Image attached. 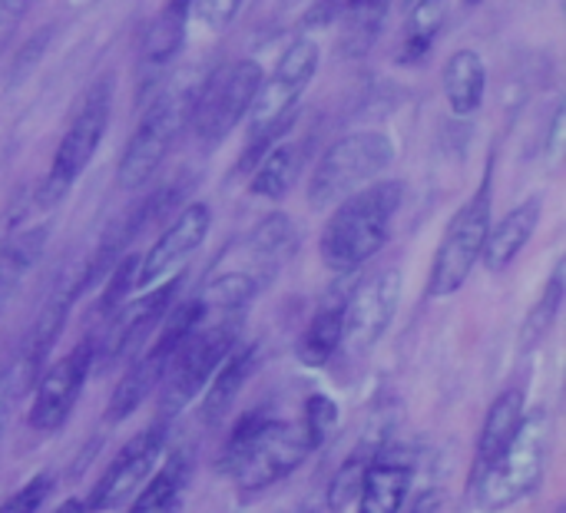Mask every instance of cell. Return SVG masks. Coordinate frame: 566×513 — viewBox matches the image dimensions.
Here are the masks:
<instances>
[{"mask_svg":"<svg viewBox=\"0 0 566 513\" xmlns=\"http://www.w3.org/2000/svg\"><path fill=\"white\" fill-rule=\"evenodd\" d=\"M405 202V182L401 179H378L348 199H342L318 239V255L328 272L352 275L365 262H371L395 226V216Z\"/></svg>","mask_w":566,"mask_h":513,"instance_id":"cell-1","label":"cell"},{"mask_svg":"<svg viewBox=\"0 0 566 513\" xmlns=\"http://www.w3.org/2000/svg\"><path fill=\"white\" fill-rule=\"evenodd\" d=\"M554 451V421L547 408L524 415L514 441L471 478V501L481 513H504L524 504L544 484L547 461Z\"/></svg>","mask_w":566,"mask_h":513,"instance_id":"cell-2","label":"cell"},{"mask_svg":"<svg viewBox=\"0 0 566 513\" xmlns=\"http://www.w3.org/2000/svg\"><path fill=\"white\" fill-rule=\"evenodd\" d=\"M395 156H398L395 139L381 129H358V133L342 136L338 143L325 149V156L312 169L308 192H305L308 206L315 212L335 209L352 192L378 182L385 169H391Z\"/></svg>","mask_w":566,"mask_h":513,"instance_id":"cell-3","label":"cell"},{"mask_svg":"<svg viewBox=\"0 0 566 513\" xmlns=\"http://www.w3.org/2000/svg\"><path fill=\"white\" fill-rule=\"evenodd\" d=\"M109 113H113V90H109V80H99L83 93L80 106L70 116L66 133L56 143L50 169H46V176L33 196L40 209H46V212L56 209L70 196V189L80 182V176L93 163L103 136L109 129Z\"/></svg>","mask_w":566,"mask_h":513,"instance_id":"cell-4","label":"cell"},{"mask_svg":"<svg viewBox=\"0 0 566 513\" xmlns=\"http://www.w3.org/2000/svg\"><path fill=\"white\" fill-rule=\"evenodd\" d=\"M494 176H491V166L478 186V192L451 216L441 242H438V252L431 259V272H428V299H451L458 295L474 265L481 262V252H484V242H488V232H491V212H494Z\"/></svg>","mask_w":566,"mask_h":513,"instance_id":"cell-5","label":"cell"},{"mask_svg":"<svg viewBox=\"0 0 566 513\" xmlns=\"http://www.w3.org/2000/svg\"><path fill=\"white\" fill-rule=\"evenodd\" d=\"M192 96H196V86H182V83H172V86H163L149 106L143 109L123 156H119V166H116V186L133 192V189H143L153 172L163 166V159L169 156L182 123L189 119V109H192Z\"/></svg>","mask_w":566,"mask_h":513,"instance_id":"cell-6","label":"cell"},{"mask_svg":"<svg viewBox=\"0 0 566 513\" xmlns=\"http://www.w3.org/2000/svg\"><path fill=\"white\" fill-rule=\"evenodd\" d=\"M242 342V315H226L216 322H202L172 355L166 378H163V418L172 421L182 415L209 385L216 368L226 362V355Z\"/></svg>","mask_w":566,"mask_h":513,"instance_id":"cell-7","label":"cell"},{"mask_svg":"<svg viewBox=\"0 0 566 513\" xmlns=\"http://www.w3.org/2000/svg\"><path fill=\"white\" fill-rule=\"evenodd\" d=\"M262 66L255 60H235L219 66L192 96L189 123L202 143H222L252 109L255 93L262 86Z\"/></svg>","mask_w":566,"mask_h":513,"instance_id":"cell-8","label":"cell"},{"mask_svg":"<svg viewBox=\"0 0 566 513\" xmlns=\"http://www.w3.org/2000/svg\"><path fill=\"white\" fill-rule=\"evenodd\" d=\"M312 451L315 448H312L302 421L269 418L259 428V435L252 438V444L245 448V454L239 458V464L229 471V478H232L239 498H255V494L275 488L279 481H285L289 474H295Z\"/></svg>","mask_w":566,"mask_h":513,"instance_id":"cell-9","label":"cell"},{"mask_svg":"<svg viewBox=\"0 0 566 513\" xmlns=\"http://www.w3.org/2000/svg\"><path fill=\"white\" fill-rule=\"evenodd\" d=\"M166 435H169V421H153L136 438H129L116 451V458L106 464V471L99 474V481L93 484V491L86 494L83 511L106 513L123 507V504H129L136 498V491L149 481V474L156 471V464L163 461Z\"/></svg>","mask_w":566,"mask_h":513,"instance_id":"cell-10","label":"cell"},{"mask_svg":"<svg viewBox=\"0 0 566 513\" xmlns=\"http://www.w3.org/2000/svg\"><path fill=\"white\" fill-rule=\"evenodd\" d=\"M318 63H322V46L318 40L312 36H295L275 70L269 76H262V86L255 93V103L249 109V129H259V126H272V123H282L285 116L298 113V100L305 96V90L312 86L315 73H318Z\"/></svg>","mask_w":566,"mask_h":513,"instance_id":"cell-11","label":"cell"},{"mask_svg":"<svg viewBox=\"0 0 566 513\" xmlns=\"http://www.w3.org/2000/svg\"><path fill=\"white\" fill-rule=\"evenodd\" d=\"M401 302V272L381 269L361 279L345 299V332L342 345L352 355H368L391 328Z\"/></svg>","mask_w":566,"mask_h":513,"instance_id":"cell-12","label":"cell"},{"mask_svg":"<svg viewBox=\"0 0 566 513\" xmlns=\"http://www.w3.org/2000/svg\"><path fill=\"white\" fill-rule=\"evenodd\" d=\"M93 365H96V342H80L60 362H53L46 371H40V381H36L33 401H30V415H27V425L36 435H53L66 425Z\"/></svg>","mask_w":566,"mask_h":513,"instance_id":"cell-13","label":"cell"},{"mask_svg":"<svg viewBox=\"0 0 566 513\" xmlns=\"http://www.w3.org/2000/svg\"><path fill=\"white\" fill-rule=\"evenodd\" d=\"M212 229V209L206 202H189L153 242V249L139 259L133 292H146L159 282H169L186 272L189 259L202 249Z\"/></svg>","mask_w":566,"mask_h":513,"instance_id":"cell-14","label":"cell"},{"mask_svg":"<svg viewBox=\"0 0 566 513\" xmlns=\"http://www.w3.org/2000/svg\"><path fill=\"white\" fill-rule=\"evenodd\" d=\"M179 285H182V275H176L169 282H159V285L146 289L139 299H133L129 305H123V308H116L109 315L113 325H109L103 345H96V355H99L103 368L119 365V362H133L143 352V345L156 335L159 322L172 308Z\"/></svg>","mask_w":566,"mask_h":513,"instance_id":"cell-15","label":"cell"},{"mask_svg":"<svg viewBox=\"0 0 566 513\" xmlns=\"http://www.w3.org/2000/svg\"><path fill=\"white\" fill-rule=\"evenodd\" d=\"M295 245H298V232H295L292 219L285 212H272L242 242V252H239L242 262L235 269L249 272L265 292L279 279V272L289 265V259L295 255Z\"/></svg>","mask_w":566,"mask_h":513,"instance_id":"cell-16","label":"cell"},{"mask_svg":"<svg viewBox=\"0 0 566 513\" xmlns=\"http://www.w3.org/2000/svg\"><path fill=\"white\" fill-rule=\"evenodd\" d=\"M411 491V464L405 451L378 448L365 471L355 507L358 513H401Z\"/></svg>","mask_w":566,"mask_h":513,"instance_id":"cell-17","label":"cell"},{"mask_svg":"<svg viewBox=\"0 0 566 513\" xmlns=\"http://www.w3.org/2000/svg\"><path fill=\"white\" fill-rule=\"evenodd\" d=\"M541 219H544V199L534 192L524 202H517L501 222H491V232H488V242H484V252H481L488 272L511 269L521 259V252L527 249V242L534 239Z\"/></svg>","mask_w":566,"mask_h":513,"instance_id":"cell-18","label":"cell"},{"mask_svg":"<svg viewBox=\"0 0 566 513\" xmlns=\"http://www.w3.org/2000/svg\"><path fill=\"white\" fill-rule=\"evenodd\" d=\"M189 478H192V458L186 448H179L163 464H156V471L136 491L126 513H182Z\"/></svg>","mask_w":566,"mask_h":513,"instance_id":"cell-19","label":"cell"},{"mask_svg":"<svg viewBox=\"0 0 566 513\" xmlns=\"http://www.w3.org/2000/svg\"><path fill=\"white\" fill-rule=\"evenodd\" d=\"M524 388H504L494 405L488 408V418L481 425V435H478V448H474V468H471V478L481 474L517 435L521 421H524Z\"/></svg>","mask_w":566,"mask_h":513,"instance_id":"cell-20","label":"cell"},{"mask_svg":"<svg viewBox=\"0 0 566 513\" xmlns=\"http://www.w3.org/2000/svg\"><path fill=\"white\" fill-rule=\"evenodd\" d=\"M255 365H259V345H255V342H249V345L239 342V345L226 355V362L216 368V375H212L209 385H206V398H202V421H206V425L222 421V415L232 408V401H235V395L242 391V385L252 378Z\"/></svg>","mask_w":566,"mask_h":513,"instance_id":"cell-21","label":"cell"},{"mask_svg":"<svg viewBox=\"0 0 566 513\" xmlns=\"http://www.w3.org/2000/svg\"><path fill=\"white\" fill-rule=\"evenodd\" d=\"M345 299L348 292H338L332 299H325L318 305V312L308 318L305 332L298 335L295 355L302 365L308 368H322L335 358V352L342 348V332H345Z\"/></svg>","mask_w":566,"mask_h":513,"instance_id":"cell-22","label":"cell"},{"mask_svg":"<svg viewBox=\"0 0 566 513\" xmlns=\"http://www.w3.org/2000/svg\"><path fill=\"white\" fill-rule=\"evenodd\" d=\"M444 96L454 116H471L481 109L488 93V66L478 50H454L444 63Z\"/></svg>","mask_w":566,"mask_h":513,"instance_id":"cell-23","label":"cell"},{"mask_svg":"<svg viewBox=\"0 0 566 513\" xmlns=\"http://www.w3.org/2000/svg\"><path fill=\"white\" fill-rule=\"evenodd\" d=\"M73 299H76V289H66L63 295L50 299L46 308L40 312V318H36V325H33V332H30V338L23 345L20 365H17V371L23 375V381H36V375L43 371V362H46L50 348L56 345L63 325H66V315H70Z\"/></svg>","mask_w":566,"mask_h":513,"instance_id":"cell-24","label":"cell"},{"mask_svg":"<svg viewBox=\"0 0 566 513\" xmlns=\"http://www.w3.org/2000/svg\"><path fill=\"white\" fill-rule=\"evenodd\" d=\"M186 27H189V0L166 3V10L143 33V66L156 70V73L166 70V63H172L176 53L182 50Z\"/></svg>","mask_w":566,"mask_h":513,"instance_id":"cell-25","label":"cell"},{"mask_svg":"<svg viewBox=\"0 0 566 513\" xmlns=\"http://www.w3.org/2000/svg\"><path fill=\"white\" fill-rule=\"evenodd\" d=\"M46 239H50V222L27 226L7 235V242L0 245V295H10L30 275V269L40 262L46 249Z\"/></svg>","mask_w":566,"mask_h":513,"instance_id":"cell-26","label":"cell"},{"mask_svg":"<svg viewBox=\"0 0 566 513\" xmlns=\"http://www.w3.org/2000/svg\"><path fill=\"white\" fill-rule=\"evenodd\" d=\"M298 169H302L298 149L289 146V143H279V146H272V149L259 159V166L252 169L249 192L259 196V199L279 202V199H285V196L292 192V186L298 182Z\"/></svg>","mask_w":566,"mask_h":513,"instance_id":"cell-27","label":"cell"},{"mask_svg":"<svg viewBox=\"0 0 566 513\" xmlns=\"http://www.w3.org/2000/svg\"><path fill=\"white\" fill-rule=\"evenodd\" d=\"M444 23H448V0H415L405 20L401 63H421L434 50Z\"/></svg>","mask_w":566,"mask_h":513,"instance_id":"cell-28","label":"cell"},{"mask_svg":"<svg viewBox=\"0 0 566 513\" xmlns=\"http://www.w3.org/2000/svg\"><path fill=\"white\" fill-rule=\"evenodd\" d=\"M388 7L391 0H345V10H342V50L348 56H365L381 27H385V17H388Z\"/></svg>","mask_w":566,"mask_h":513,"instance_id":"cell-29","label":"cell"},{"mask_svg":"<svg viewBox=\"0 0 566 513\" xmlns=\"http://www.w3.org/2000/svg\"><path fill=\"white\" fill-rule=\"evenodd\" d=\"M564 295H566V279H564V262L554 265L544 292L537 295L534 308L527 312L524 318V328H521V345L524 352H534L537 345H544V338L551 335V328L557 325L560 318V308H564Z\"/></svg>","mask_w":566,"mask_h":513,"instance_id":"cell-30","label":"cell"},{"mask_svg":"<svg viewBox=\"0 0 566 513\" xmlns=\"http://www.w3.org/2000/svg\"><path fill=\"white\" fill-rule=\"evenodd\" d=\"M371 454H375L371 448H358V451H352V454L338 464V471L332 474L328 491H325L328 511L345 513L348 507H355L358 491H361V481H365V471H368V464H371Z\"/></svg>","mask_w":566,"mask_h":513,"instance_id":"cell-31","label":"cell"},{"mask_svg":"<svg viewBox=\"0 0 566 513\" xmlns=\"http://www.w3.org/2000/svg\"><path fill=\"white\" fill-rule=\"evenodd\" d=\"M272 415L265 411V408H255V411H245L235 425H232V431H229V438H226V444H222V451H219V461H216V468L229 478V471L239 464V458L245 454V448L252 444V438L259 435V428L269 421Z\"/></svg>","mask_w":566,"mask_h":513,"instance_id":"cell-32","label":"cell"},{"mask_svg":"<svg viewBox=\"0 0 566 513\" xmlns=\"http://www.w3.org/2000/svg\"><path fill=\"white\" fill-rule=\"evenodd\" d=\"M338 421H342V411H338L335 398H328V395H312V398L305 401L302 428H305V435H308V441H312L315 451L335 435Z\"/></svg>","mask_w":566,"mask_h":513,"instance_id":"cell-33","label":"cell"},{"mask_svg":"<svg viewBox=\"0 0 566 513\" xmlns=\"http://www.w3.org/2000/svg\"><path fill=\"white\" fill-rule=\"evenodd\" d=\"M53 474L50 471H40V474H33L27 484H20L3 504H0V513H40L43 511V504L50 501V494H53Z\"/></svg>","mask_w":566,"mask_h":513,"instance_id":"cell-34","label":"cell"},{"mask_svg":"<svg viewBox=\"0 0 566 513\" xmlns=\"http://www.w3.org/2000/svg\"><path fill=\"white\" fill-rule=\"evenodd\" d=\"M136 265H139V255H123L113 269H109V282H106V292L99 299V312L103 315H113L126 292H133V279H136Z\"/></svg>","mask_w":566,"mask_h":513,"instance_id":"cell-35","label":"cell"},{"mask_svg":"<svg viewBox=\"0 0 566 513\" xmlns=\"http://www.w3.org/2000/svg\"><path fill=\"white\" fill-rule=\"evenodd\" d=\"M245 0H189V20H199L209 30H226Z\"/></svg>","mask_w":566,"mask_h":513,"instance_id":"cell-36","label":"cell"},{"mask_svg":"<svg viewBox=\"0 0 566 513\" xmlns=\"http://www.w3.org/2000/svg\"><path fill=\"white\" fill-rule=\"evenodd\" d=\"M30 0H0V53L10 46V36L17 33Z\"/></svg>","mask_w":566,"mask_h":513,"instance_id":"cell-37","label":"cell"},{"mask_svg":"<svg viewBox=\"0 0 566 513\" xmlns=\"http://www.w3.org/2000/svg\"><path fill=\"white\" fill-rule=\"evenodd\" d=\"M345 10V0H318L308 13H305V27H325L332 20H338Z\"/></svg>","mask_w":566,"mask_h":513,"instance_id":"cell-38","label":"cell"},{"mask_svg":"<svg viewBox=\"0 0 566 513\" xmlns=\"http://www.w3.org/2000/svg\"><path fill=\"white\" fill-rule=\"evenodd\" d=\"M411 513H448L444 511V498L438 491H428L418 498V504L411 507Z\"/></svg>","mask_w":566,"mask_h":513,"instance_id":"cell-39","label":"cell"},{"mask_svg":"<svg viewBox=\"0 0 566 513\" xmlns=\"http://www.w3.org/2000/svg\"><path fill=\"white\" fill-rule=\"evenodd\" d=\"M560 136H564V109H557V116H554V129H551V149H554V153L560 149Z\"/></svg>","mask_w":566,"mask_h":513,"instance_id":"cell-40","label":"cell"},{"mask_svg":"<svg viewBox=\"0 0 566 513\" xmlns=\"http://www.w3.org/2000/svg\"><path fill=\"white\" fill-rule=\"evenodd\" d=\"M56 513H86V511H83V501L70 498V501H63V507H60Z\"/></svg>","mask_w":566,"mask_h":513,"instance_id":"cell-41","label":"cell"},{"mask_svg":"<svg viewBox=\"0 0 566 513\" xmlns=\"http://www.w3.org/2000/svg\"><path fill=\"white\" fill-rule=\"evenodd\" d=\"M295 513H318L315 507H302V511H295Z\"/></svg>","mask_w":566,"mask_h":513,"instance_id":"cell-42","label":"cell"},{"mask_svg":"<svg viewBox=\"0 0 566 513\" xmlns=\"http://www.w3.org/2000/svg\"><path fill=\"white\" fill-rule=\"evenodd\" d=\"M468 3H481V0H468Z\"/></svg>","mask_w":566,"mask_h":513,"instance_id":"cell-43","label":"cell"}]
</instances>
